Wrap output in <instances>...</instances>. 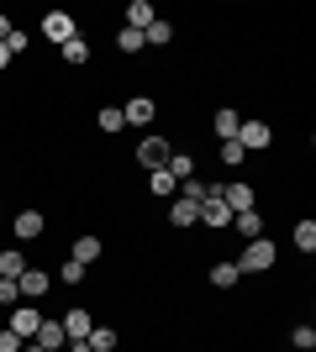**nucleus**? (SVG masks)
I'll return each instance as SVG.
<instances>
[{"instance_id":"nucleus-1","label":"nucleus","mask_w":316,"mask_h":352,"mask_svg":"<svg viewBox=\"0 0 316 352\" xmlns=\"http://www.w3.org/2000/svg\"><path fill=\"white\" fill-rule=\"evenodd\" d=\"M269 268H274V242L269 236H253L238 258V274H269Z\"/></svg>"},{"instance_id":"nucleus-2","label":"nucleus","mask_w":316,"mask_h":352,"mask_svg":"<svg viewBox=\"0 0 316 352\" xmlns=\"http://www.w3.org/2000/svg\"><path fill=\"white\" fill-rule=\"evenodd\" d=\"M169 153H174V147H169V137H143V142H137V163H143V168H164L169 163Z\"/></svg>"},{"instance_id":"nucleus-3","label":"nucleus","mask_w":316,"mask_h":352,"mask_svg":"<svg viewBox=\"0 0 316 352\" xmlns=\"http://www.w3.org/2000/svg\"><path fill=\"white\" fill-rule=\"evenodd\" d=\"M43 37H48V43H69V37H79V27H74V16H69V11H48L43 16Z\"/></svg>"},{"instance_id":"nucleus-4","label":"nucleus","mask_w":316,"mask_h":352,"mask_svg":"<svg viewBox=\"0 0 316 352\" xmlns=\"http://www.w3.org/2000/svg\"><path fill=\"white\" fill-rule=\"evenodd\" d=\"M232 142H238L242 153H264V147L274 142V132H269V126H264V121H242V126H238V137H232Z\"/></svg>"},{"instance_id":"nucleus-5","label":"nucleus","mask_w":316,"mask_h":352,"mask_svg":"<svg viewBox=\"0 0 316 352\" xmlns=\"http://www.w3.org/2000/svg\"><path fill=\"white\" fill-rule=\"evenodd\" d=\"M59 326H63V337H69V342H85V337L95 331V321H90V310H85V305H74Z\"/></svg>"},{"instance_id":"nucleus-6","label":"nucleus","mask_w":316,"mask_h":352,"mask_svg":"<svg viewBox=\"0 0 316 352\" xmlns=\"http://www.w3.org/2000/svg\"><path fill=\"white\" fill-rule=\"evenodd\" d=\"M153 111H158V105H153L148 95H132V100L121 105V121H127V126H148V121H153Z\"/></svg>"},{"instance_id":"nucleus-7","label":"nucleus","mask_w":316,"mask_h":352,"mask_svg":"<svg viewBox=\"0 0 316 352\" xmlns=\"http://www.w3.org/2000/svg\"><path fill=\"white\" fill-rule=\"evenodd\" d=\"M200 226H216V232H227V226H232V210L222 206V195L200 200Z\"/></svg>"},{"instance_id":"nucleus-8","label":"nucleus","mask_w":316,"mask_h":352,"mask_svg":"<svg viewBox=\"0 0 316 352\" xmlns=\"http://www.w3.org/2000/svg\"><path fill=\"white\" fill-rule=\"evenodd\" d=\"M222 206L238 216V210H253V184H222Z\"/></svg>"},{"instance_id":"nucleus-9","label":"nucleus","mask_w":316,"mask_h":352,"mask_svg":"<svg viewBox=\"0 0 316 352\" xmlns=\"http://www.w3.org/2000/svg\"><path fill=\"white\" fill-rule=\"evenodd\" d=\"M48 284H53V279H48L43 268H27V274L16 279V289H21V300H43V294H48Z\"/></svg>"},{"instance_id":"nucleus-10","label":"nucleus","mask_w":316,"mask_h":352,"mask_svg":"<svg viewBox=\"0 0 316 352\" xmlns=\"http://www.w3.org/2000/svg\"><path fill=\"white\" fill-rule=\"evenodd\" d=\"M238 126H242V116H238V111H232V105H222V111L211 116V132L222 137V142H232V137H238Z\"/></svg>"},{"instance_id":"nucleus-11","label":"nucleus","mask_w":316,"mask_h":352,"mask_svg":"<svg viewBox=\"0 0 316 352\" xmlns=\"http://www.w3.org/2000/svg\"><path fill=\"white\" fill-rule=\"evenodd\" d=\"M43 226H48V221H43V210H21V216L11 221V232L21 236V242H32V236H43Z\"/></svg>"},{"instance_id":"nucleus-12","label":"nucleus","mask_w":316,"mask_h":352,"mask_svg":"<svg viewBox=\"0 0 316 352\" xmlns=\"http://www.w3.org/2000/svg\"><path fill=\"white\" fill-rule=\"evenodd\" d=\"M232 232H238L242 242H253V236H264V216H258V210H238V216H232Z\"/></svg>"},{"instance_id":"nucleus-13","label":"nucleus","mask_w":316,"mask_h":352,"mask_svg":"<svg viewBox=\"0 0 316 352\" xmlns=\"http://www.w3.org/2000/svg\"><path fill=\"white\" fill-rule=\"evenodd\" d=\"M37 326H43V316H37V310H11V331H16L21 342L37 337Z\"/></svg>"},{"instance_id":"nucleus-14","label":"nucleus","mask_w":316,"mask_h":352,"mask_svg":"<svg viewBox=\"0 0 316 352\" xmlns=\"http://www.w3.org/2000/svg\"><path fill=\"white\" fill-rule=\"evenodd\" d=\"M153 21H158V11H153L148 0H132V6H127V27L132 32H148Z\"/></svg>"},{"instance_id":"nucleus-15","label":"nucleus","mask_w":316,"mask_h":352,"mask_svg":"<svg viewBox=\"0 0 316 352\" xmlns=\"http://www.w3.org/2000/svg\"><path fill=\"white\" fill-rule=\"evenodd\" d=\"M32 342H37V347H43V352H59V347H63V342H69V337H63V326H59V321H43V326H37V337H32Z\"/></svg>"},{"instance_id":"nucleus-16","label":"nucleus","mask_w":316,"mask_h":352,"mask_svg":"<svg viewBox=\"0 0 316 352\" xmlns=\"http://www.w3.org/2000/svg\"><path fill=\"white\" fill-rule=\"evenodd\" d=\"M164 168L174 174V184H185V179H196V158H190V153H180V147L169 153V163H164Z\"/></svg>"},{"instance_id":"nucleus-17","label":"nucleus","mask_w":316,"mask_h":352,"mask_svg":"<svg viewBox=\"0 0 316 352\" xmlns=\"http://www.w3.org/2000/svg\"><path fill=\"white\" fill-rule=\"evenodd\" d=\"M95 258H101V236H95V232L74 236V263H85V268H90Z\"/></svg>"},{"instance_id":"nucleus-18","label":"nucleus","mask_w":316,"mask_h":352,"mask_svg":"<svg viewBox=\"0 0 316 352\" xmlns=\"http://www.w3.org/2000/svg\"><path fill=\"white\" fill-rule=\"evenodd\" d=\"M169 226H200V206H190V200H174V206H169Z\"/></svg>"},{"instance_id":"nucleus-19","label":"nucleus","mask_w":316,"mask_h":352,"mask_svg":"<svg viewBox=\"0 0 316 352\" xmlns=\"http://www.w3.org/2000/svg\"><path fill=\"white\" fill-rule=\"evenodd\" d=\"M95 126H101L105 137H116L121 126H127V121H121V105H101V111H95Z\"/></svg>"},{"instance_id":"nucleus-20","label":"nucleus","mask_w":316,"mask_h":352,"mask_svg":"<svg viewBox=\"0 0 316 352\" xmlns=\"http://www.w3.org/2000/svg\"><path fill=\"white\" fill-rule=\"evenodd\" d=\"M206 279L216 284V289H232V284H238L242 274H238V263H227V258H222V263H211V274H206Z\"/></svg>"},{"instance_id":"nucleus-21","label":"nucleus","mask_w":316,"mask_h":352,"mask_svg":"<svg viewBox=\"0 0 316 352\" xmlns=\"http://www.w3.org/2000/svg\"><path fill=\"white\" fill-rule=\"evenodd\" d=\"M59 53H63V63H74V69H79V63L90 58V43H85V37H69V43H63Z\"/></svg>"},{"instance_id":"nucleus-22","label":"nucleus","mask_w":316,"mask_h":352,"mask_svg":"<svg viewBox=\"0 0 316 352\" xmlns=\"http://www.w3.org/2000/svg\"><path fill=\"white\" fill-rule=\"evenodd\" d=\"M180 200L200 206V200H211V184H206V179H185V184H180Z\"/></svg>"},{"instance_id":"nucleus-23","label":"nucleus","mask_w":316,"mask_h":352,"mask_svg":"<svg viewBox=\"0 0 316 352\" xmlns=\"http://www.w3.org/2000/svg\"><path fill=\"white\" fill-rule=\"evenodd\" d=\"M27 274V258L21 252H0V279H21Z\"/></svg>"},{"instance_id":"nucleus-24","label":"nucleus","mask_w":316,"mask_h":352,"mask_svg":"<svg viewBox=\"0 0 316 352\" xmlns=\"http://www.w3.org/2000/svg\"><path fill=\"white\" fill-rule=\"evenodd\" d=\"M290 236H295V248H301V252H316V221H295V232H290Z\"/></svg>"},{"instance_id":"nucleus-25","label":"nucleus","mask_w":316,"mask_h":352,"mask_svg":"<svg viewBox=\"0 0 316 352\" xmlns=\"http://www.w3.org/2000/svg\"><path fill=\"white\" fill-rule=\"evenodd\" d=\"M85 342H90V352H116V331H111V326H95Z\"/></svg>"},{"instance_id":"nucleus-26","label":"nucleus","mask_w":316,"mask_h":352,"mask_svg":"<svg viewBox=\"0 0 316 352\" xmlns=\"http://www.w3.org/2000/svg\"><path fill=\"white\" fill-rule=\"evenodd\" d=\"M116 53H127V58H132V53H143V32L121 27V32H116Z\"/></svg>"},{"instance_id":"nucleus-27","label":"nucleus","mask_w":316,"mask_h":352,"mask_svg":"<svg viewBox=\"0 0 316 352\" xmlns=\"http://www.w3.org/2000/svg\"><path fill=\"white\" fill-rule=\"evenodd\" d=\"M148 190H153V195H174L180 184H174V174H169V168H153V174H148Z\"/></svg>"},{"instance_id":"nucleus-28","label":"nucleus","mask_w":316,"mask_h":352,"mask_svg":"<svg viewBox=\"0 0 316 352\" xmlns=\"http://www.w3.org/2000/svg\"><path fill=\"white\" fill-rule=\"evenodd\" d=\"M169 37H174V32H169V21H153V27L143 32V47H169Z\"/></svg>"},{"instance_id":"nucleus-29","label":"nucleus","mask_w":316,"mask_h":352,"mask_svg":"<svg viewBox=\"0 0 316 352\" xmlns=\"http://www.w3.org/2000/svg\"><path fill=\"white\" fill-rule=\"evenodd\" d=\"M290 342H295L301 352H311V347H316V331H311V326H295V331H290Z\"/></svg>"},{"instance_id":"nucleus-30","label":"nucleus","mask_w":316,"mask_h":352,"mask_svg":"<svg viewBox=\"0 0 316 352\" xmlns=\"http://www.w3.org/2000/svg\"><path fill=\"white\" fill-rule=\"evenodd\" d=\"M85 274H90V268H85V263H74V258L63 263V284H85Z\"/></svg>"},{"instance_id":"nucleus-31","label":"nucleus","mask_w":316,"mask_h":352,"mask_svg":"<svg viewBox=\"0 0 316 352\" xmlns=\"http://www.w3.org/2000/svg\"><path fill=\"white\" fill-rule=\"evenodd\" d=\"M242 158H248V153H242V147L238 142H222V163H227V168H238V163Z\"/></svg>"},{"instance_id":"nucleus-32","label":"nucleus","mask_w":316,"mask_h":352,"mask_svg":"<svg viewBox=\"0 0 316 352\" xmlns=\"http://www.w3.org/2000/svg\"><path fill=\"white\" fill-rule=\"evenodd\" d=\"M6 53H27V32L11 27V37H6Z\"/></svg>"},{"instance_id":"nucleus-33","label":"nucleus","mask_w":316,"mask_h":352,"mask_svg":"<svg viewBox=\"0 0 316 352\" xmlns=\"http://www.w3.org/2000/svg\"><path fill=\"white\" fill-rule=\"evenodd\" d=\"M21 300V289H16V279H0V305H16Z\"/></svg>"},{"instance_id":"nucleus-34","label":"nucleus","mask_w":316,"mask_h":352,"mask_svg":"<svg viewBox=\"0 0 316 352\" xmlns=\"http://www.w3.org/2000/svg\"><path fill=\"white\" fill-rule=\"evenodd\" d=\"M21 347H27V342H21L11 326H6V331H0V352H21Z\"/></svg>"},{"instance_id":"nucleus-35","label":"nucleus","mask_w":316,"mask_h":352,"mask_svg":"<svg viewBox=\"0 0 316 352\" xmlns=\"http://www.w3.org/2000/svg\"><path fill=\"white\" fill-rule=\"evenodd\" d=\"M6 37H11V16H0V43H6Z\"/></svg>"},{"instance_id":"nucleus-36","label":"nucleus","mask_w":316,"mask_h":352,"mask_svg":"<svg viewBox=\"0 0 316 352\" xmlns=\"http://www.w3.org/2000/svg\"><path fill=\"white\" fill-rule=\"evenodd\" d=\"M0 69H11V53H6V43H0Z\"/></svg>"},{"instance_id":"nucleus-37","label":"nucleus","mask_w":316,"mask_h":352,"mask_svg":"<svg viewBox=\"0 0 316 352\" xmlns=\"http://www.w3.org/2000/svg\"><path fill=\"white\" fill-rule=\"evenodd\" d=\"M69 352H90V342H69Z\"/></svg>"},{"instance_id":"nucleus-38","label":"nucleus","mask_w":316,"mask_h":352,"mask_svg":"<svg viewBox=\"0 0 316 352\" xmlns=\"http://www.w3.org/2000/svg\"><path fill=\"white\" fill-rule=\"evenodd\" d=\"M21 352H43V347H37V342H27V347H21Z\"/></svg>"}]
</instances>
